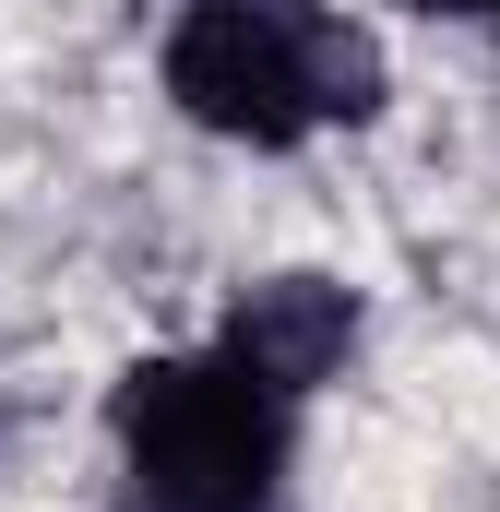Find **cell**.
Segmentation results:
<instances>
[{"label": "cell", "instance_id": "3", "mask_svg": "<svg viewBox=\"0 0 500 512\" xmlns=\"http://www.w3.org/2000/svg\"><path fill=\"white\" fill-rule=\"evenodd\" d=\"M346 346H358V298L334 274H262L239 310H227V358H239L250 382H274V393L334 382Z\"/></svg>", "mask_w": 500, "mask_h": 512}, {"label": "cell", "instance_id": "2", "mask_svg": "<svg viewBox=\"0 0 500 512\" xmlns=\"http://www.w3.org/2000/svg\"><path fill=\"white\" fill-rule=\"evenodd\" d=\"M108 417L143 512H262L286 477V393L239 358H143Z\"/></svg>", "mask_w": 500, "mask_h": 512}, {"label": "cell", "instance_id": "4", "mask_svg": "<svg viewBox=\"0 0 500 512\" xmlns=\"http://www.w3.org/2000/svg\"><path fill=\"white\" fill-rule=\"evenodd\" d=\"M417 12H500V0H417Z\"/></svg>", "mask_w": 500, "mask_h": 512}, {"label": "cell", "instance_id": "1", "mask_svg": "<svg viewBox=\"0 0 500 512\" xmlns=\"http://www.w3.org/2000/svg\"><path fill=\"white\" fill-rule=\"evenodd\" d=\"M167 96L227 143H310L322 120L381 108V48L310 0H191L167 36Z\"/></svg>", "mask_w": 500, "mask_h": 512}]
</instances>
